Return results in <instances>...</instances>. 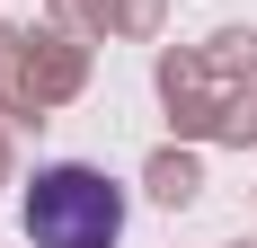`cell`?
Here are the masks:
<instances>
[{"label": "cell", "mask_w": 257, "mask_h": 248, "mask_svg": "<svg viewBox=\"0 0 257 248\" xmlns=\"http://www.w3.org/2000/svg\"><path fill=\"white\" fill-rule=\"evenodd\" d=\"M115 230H124V204H115L106 177L45 169L27 186V239L36 248H115Z\"/></svg>", "instance_id": "6da1fadb"}]
</instances>
